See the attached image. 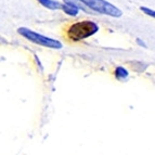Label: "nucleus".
<instances>
[{
  "instance_id": "39448f33",
  "label": "nucleus",
  "mask_w": 155,
  "mask_h": 155,
  "mask_svg": "<svg viewBox=\"0 0 155 155\" xmlns=\"http://www.w3.org/2000/svg\"><path fill=\"white\" fill-rule=\"evenodd\" d=\"M63 1H64V3L72 5V7L78 9V10H83L84 12L90 13V9H89L81 0H63Z\"/></svg>"
},
{
  "instance_id": "1a4fd4ad",
  "label": "nucleus",
  "mask_w": 155,
  "mask_h": 155,
  "mask_svg": "<svg viewBox=\"0 0 155 155\" xmlns=\"http://www.w3.org/2000/svg\"><path fill=\"white\" fill-rule=\"evenodd\" d=\"M137 44L139 45V46H142L143 48H147V45H145L143 41H141V39L140 38H137Z\"/></svg>"
},
{
  "instance_id": "f257e3e1",
  "label": "nucleus",
  "mask_w": 155,
  "mask_h": 155,
  "mask_svg": "<svg viewBox=\"0 0 155 155\" xmlns=\"http://www.w3.org/2000/svg\"><path fill=\"white\" fill-rule=\"evenodd\" d=\"M98 31V24L91 21H81L70 26V28L67 29V37L73 41H79V40L93 36Z\"/></svg>"
},
{
  "instance_id": "7ed1b4c3",
  "label": "nucleus",
  "mask_w": 155,
  "mask_h": 155,
  "mask_svg": "<svg viewBox=\"0 0 155 155\" xmlns=\"http://www.w3.org/2000/svg\"><path fill=\"white\" fill-rule=\"evenodd\" d=\"M90 10L99 12L101 14L112 16V18H120L123 12L120 9L115 7L105 0H81Z\"/></svg>"
},
{
  "instance_id": "0eeeda50",
  "label": "nucleus",
  "mask_w": 155,
  "mask_h": 155,
  "mask_svg": "<svg viewBox=\"0 0 155 155\" xmlns=\"http://www.w3.org/2000/svg\"><path fill=\"white\" fill-rule=\"evenodd\" d=\"M62 11H64L67 15H71V16L78 15V12H79L78 9L74 8V7H72V5H66V3H64V7H63Z\"/></svg>"
},
{
  "instance_id": "423d86ee",
  "label": "nucleus",
  "mask_w": 155,
  "mask_h": 155,
  "mask_svg": "<svg viewBox=\"0 0 155 155\" xmlns=\"http://www.w3.org/2000/svg\"><path fill=\"white\" fill-rule=\"evenodd\" d=\"M129 76V73L126 68H124L123 66H118L116 67V70H115V77H116L117 80L119 81H124L128 78Z\"/></svg>"
},
{
  "instance_id": "6e6552de",
  "label": "nucleus",
  "mask_w": 155,
  "mask_h": 155,
  "mask_svg": "<svg viewBox=\"0 0 155 155\" xmlns=\"http://www.w3.org/2000/svg\"><path fill=\"white\" fill-rule=\"evenodd\" d=\"M140 10L144 12L147 15H150L151 18H155V12L154 10H151V9L147 8V7H140Z\"/></svg>"
},
{
  "instance_id": "20e7f679",
  "label": "nucleus",
  "mask_w": 155,
  "mask_h": 155,
  "mask_svg": "<svg viewBox=\"0 0 155 155\" xmlns=\"http://www.w3.org/2000/svg\"><path fill=\"white\" fill-rule=\"evenodd\" d=\"M42 7L49 9V10H62L64 3H60L59 1L54 0H37Z\"/></svg>"
},
{
  "instance_id": "f03ea898",
  "label": "nucleus",
  "mask_w": 155,
  "mask_h": 155,
  "mask_svg": "<svg viewBox=\"0 0 155 155\" xmlns=\"http://www.w3.org/2000/svg\"><path fill=\"white\" fill-rule=\"evenodd\" d=\"M18 33L26 38L29 41L34 42V44L39 45V46L46 47V48H51V49H62V42L57 40V39L50 38V37L44 36L41 34H38L36 31H31L26 27H20L18 29Z\"/></svg>"
}]
</instances>
